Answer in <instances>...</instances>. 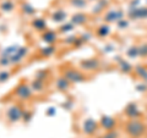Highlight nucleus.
<instances>
[{"label": "nucleus", "mask_w": 147, "mask_h": 138, "mask_svg": "<svg viewBox=\"0 0 147 138\" xmlns=\"http://www.w3.org/2000/svg\"><path fill=\"white\" fill-rule=\"evenodd\" d=\"M126 131L130 136L139 137L141 133H144L145 131V125L141 123L140 121H131L126 125Z\"/></svg>", "instance_id": "obj_1"}, {"label": "nucleus", "mask_w": 147, "mask_h": 138, "mask_svg": "<svg viewBox=\"0 0 147 138\" xmlns=\"http://www.w3.org/2000/svg\"><path fill=\"white\" fill-rule=\"evenodd\" d=\"M64 77L66 78L69 82H82L85 80V77L81 75L79 71L76 70H66L65 73H64Z\"/></svg>", "instance_id": "obj_2"}, {"label": "nucleus", "mask_w": 147, "mask_h": 138, "mask_svg": "<svg viewBox=\"0 0 147 138\" xmlns=\"http://www.w3.org/2000/svg\"><path fill=\"white\" fill-rule=\"evenodd\" d=\"M22 116V110L20 109V107H17V105H13L7 111V119L10 120L11 122H15L17 120H20V117Z\"/></svg>", "instance_id": "obj_3"}, {"label": "nucleus", "mask_w": 147, "mask_h": 138, "mask_svg": "<svg viewBox=\"0 0 147 138\" xmlns=\"http://www.w3.org/2000/svg\"><path fill=\"white\" fill-rule=\"evenodd\" d=\"M15 93H16V95L18 96L20 99H28L30 96H31V88L28 86H26V84H20L16 88V90H15Z\"/></svg>", "instance_id": "obj_4"}, {"label": "nucleus", "mask_w": 147, "mask_h": 138, "mask_svg": "<svg viewBox=\"0 0 147 138\" xmlns=\"http://www.w3.org/2000/svg\"><path fill=\"white\" fill-rule=\"evenodd\" d=\"M129 15L132 18H146L147 17V7H132Z\"/></svg>", "instance_id": "obj_5"}, {"label": "nucleus", "mask_w": 147, "mask_h": 138, "mask_svg": "<svg viewBox=\"0 0 147 138\" xmlns=\"http://www.w3.org/2000/svg\"><path fill=\"white\" fill-rule=\"evenodd\" d=\"M26 53H27V48L25 47H21V48H18L17 49V52L12 55V56H10V62H12V64H17V62H20L21 60H22V58L26 55Z\"/></svg>", "instance_id": "obj_6"}, {"label": "nucleus", "mask_w": 147, "mask_h": 138, "mask_svg": "<svg viewBox=\"0 0 147 138\" xmlns=\"http://www.w3.org/2000/svg\"><path fill=\"white\" fill-rule=\"evenodd\" d=\"M124 13L118 10H110L107 15H105V21L107 22H113V21H119L121 20Z\"/></svg>", "instance_id": "obj_7"}, {"label": "nucleus", "mask_w": 147, "mask_h": 138, "mask_svg": "<svg viewBox=\"0 0 147 138\" xmlns=\"http://www.w3.org/2000/svg\"><path fill=\"white\" fill-rule=\"evenodd\" d=\"M99 62L96 60V59H88V60H85L82 61L81 66L85 68V70H96V68L98 67Z\"/></svg>", "instance_id": "obj_8"}, {"label": "nucleus", "mask_w": 147, "mask_h": 138, "mask_svg": "<svg viewBox=\"0 0 147 138\" xmlns=\"http://www.w3.org/2000/svg\"><path fill=\"white\" fill-rule=\"evenodd\" d=\"M96 128H97V123H96V121H93L92 119H88V120H86L84 122V131L86 133H93L96 131Z\"/></svg>", "instance_id": "obj_9"}, {"label": "nucleus", "mask_w": 147, "mask_h": 138, "mask_svg": "<svg viewBox=\"0 0 147 138\" xmlns=\"http://www.w3.org/2000/svg\"><path fill=\"white\" fill-rule=\"evenodd\" d=\"M125 113H126L127 116L131 117V119H136L140 115L139 108H137L135 104H130V105H129V107L126 108V110H125Z\"/></svg>", "instance_id": "obj_10"}, {"label": "nucleus", "mask_w": 147, "mask_h": 138, "mask_svg": "<svg viewBox=\"0 0 147 138\" xmlns=\"http://www.w3.org/2000/svg\"><path fill=\"white\" fill-rule=\"evenodd\" d=\"M87 20V16L85 15V13H82V12H77L75 13V15L72 16L71 18V22L74 25H82V23H85Z\"/></svg>", "instance_id": "obj_11"}, {"label": "nucleus", "mask_w": 147, "mask_h": 138, "mask_svg": "<svg viewBox=\"0 0 147 138\" xmlns=\"http://www.w3.org/2000/svg\"><path fill=\"white\" fill-rule=\"evenodd\" d=\"M102 126L104 128H107V130H110V128H113L115 126V120L110 116H103L102 117Z\"/></svg>", "instance_id": "obj_12"}, {"label": "nucleus", "mask_w": 147, "mask_h": 138, "mask_svg": "<svg viewBox=\"0 0 147 138\" xmlns=\"http://www.w3.org/2000/svg\"><path fill=\"white\" fill-rule=\"evenodd\" d=\"M52 18H53V21H55V22H63L66 18V13L64 12L61 9H59V10H55L53 12Z\"/></svg>", "instance_id": "obj_13"}, {"label": "nucleus", "mask_w": 147, "mask_h": 138, "mask_svg": "<svg viewBox=\"0 0 147 138\" xmlns=\"http://www.w3.org/2000/svg\"><path fill=\"white\" fill-rule=\"evenodd\" d=\"M13 7H15V4H13L12 0H4V1L0 4V9H1L3 11H6V12L12 11Z\"/></svg>", "instance_id": "obj_14"}, {"label": "nucleus", "mask_w": 147, "mask_h": 138, "mask_svg": "<svg viewBox=\"0 0 147 138\" xmlns=\"http://www.w3.org/2000/svg\"><path fill=\"white\" fill-rule=\"evenodd\" d=\"M43 40L44 42H47V43H54L55 40H57V34L54 33V32H52V31H47L45 33L43 34Z\"/></svg>", "instance_id": "obj_15"}, {"label": "nucleus", "mask_w": 147, "mask_h": 138, "mask_svg": "<svg viewBox=\"0 0 147 138\" xmlns=\"http://www.w3.org/2000/svg\"><path fill=\"white\" fill-rule=\"evenodd\" d=\"M69 84H70V82H69L65 77H60L57 81V87L60 90H66L69 88Z\"/></svg>", "instance_id": "obj_16"}, {"label": "nucleus", "mask_w": 147, "mask_h": 138, "mask_svg": "<svg viewBox=\"0 0 147 138\" xmlns=\"http://www.w3.org/2000/svg\"><path fill=\"white\" fill-rule=\"evenodd\" d=\"M32 25H33V27L37 29V31H44L45 28V21L43 20V18H36V20L32 22Z\"/></svg>", "instance_id": "obj_17"}, {"label": "nucleus", "mask_w": 147, "mask_h": 138, "mask_svg": "<svg viewBox=\"0 0 147 138\" xmlns=\"http://www.w3.org/2000/svg\"><path fill=\"white\" fill-rule=\"evenodd\" d=\"M22 11H24L26 15H33V13L36 12L34 7L32 6L31 4H28V3H24V4H22Z\"/></svg>", "instance_id": "obj_18"}, {"label": "nucleus", "mask_w": 147, "mask_h": 138, "mask_svg": "<svg viewBox=\"0 0 147 138\" xmlns=\"http://www.w3.org/2000/svg\"><path fill=\"white\" fill-rule=\"evenodd\" d=\"M97 1H98V4H97V5H96L94 10H93V12H94V13H98V12H100V11H102L105 6L108 5V3H109L108 0H97Z\"/></svg>", "instance_id": "obj_19"}, {"label": "nucleus", "mask_w": 147, "mask_h": 138, "mask_svg": "<svg viewBox=\"0 0 147 138\" xmlns=\"http://www.w3.org/2000/svg\"><path fill=\"white\" fill-rule=\"evenodd\" d=\"M87 1H88V0H70V4L74 7L82 9L87 5Z\"/></svg>", "instance_id": "obj_20"}, {"label": "nucleus", "mask_w": 147, "mask_h": 138, "mask_svg": "<svg viewBox=\"0 0 147 138\" xmlns=\"http://www.w3.org/2000/svg\"><path fill=\"white\" fill-rule=\"evenodd\" d=\"M32 89L33 90H42L43 89V82L40 80H36L32 83Z\"/></svg>", "instance_id": "obj_21"}, {"label": "nucleus", "mask_w": 147, "mask_h": 138, "mask_svg": "<svg viewBox=\"0 0 147 138\" xmlns=\"http://www.w3.org/2000/svg\"><path fill=\"white\" fill-rule=\"evenodd\" d=\"M109 27L108 26H100L98 28V36L99 37H105L108 33H109Z\"/></svg>", "instance_id": "obj_22"}, {"label": "nucleus", "mask_w": 147, "mask_h": 138, "mask_svg": "<svg viewBox=\"0 0 147 138\" xmlns=\"http://www.w3.org/2000/svg\"><path fill=\"white\" fill-rule=\"evenodd\" d=\"M136 72L139 73L140 77H142V80H147V70L145 67H141V66L136 67Z\"/></svg>", "instance_id": "obj_23"}, {"label": "nucleus", "mask_w": 147, "mask_h": 138, "mask_svg": "<svg viewBox=\"0 0 147 138\" xmlns=\"http://www.w3.org/2000/svg\"><path fill=\"white\" fill-rule=\"evenodd\" d=\"M120 67H121V71L123 72H130L132 70V67H131L130 64L126 62V61H124V60L120 62Z\"/></svg>", "instance_id": "obj_24"}, {"label": "nucleus", "mask_w": 147, "mask_h": 138, "mask_svg": "<svg viewBox=\"0 0 147 138\" xmlns=\"http://www.w3.org/2000/svg\"><path fill=\"white\" fill-rule=\"evenodd\" d=\"M54 52H55V48L54 47H48V48H43L42 54L44 55V56H49V55H52Z\"/></svg>", "instance_id": "obj_25"}, {"label": "nucleus", "mask_w": 147, "mask_h": 138, "mask_svg": "<svg viewBox=\"0 0 147 138\" xmlns=\"http://www.w3.org/2000/svg\"><path fill=\"white\" fill-rule=\"evenodd\" d=\"M127 55L129 56H132V58H136V56H139V49L137 48H130L129 49V52H127Z\"/></svg>", "instance_id": "obj_26"}, {"label": "nucleus", "mask_w": 147, "mask_h": 138, "mask_svg": "<svg viewBox=\"0 0 147 138\" xmlns=\"http://www.w3.org/2000/svg\"><path fill=\"white\" fill-rule=\"evenodd\" d=\"M139 55L142 58H146L147 56V44L142 45V47L139 48Z\"/></svg>", "instance_id": "obj_27"}, {"label": "nucleus", "mask_w": 147, "mask_h": 138, "mask_svg": "<svg viewBox=\"0 0 147 138\" xmlns=\"http://www.w3.org/2000/svg\"><path fill=\"white\" fill-rule=\"evenodd\" d=\"M74 26H75V25H74L72 22H71V23H65L64 26H61L60 29H61V32H69V31L74 29Z\"/></svg>", "instance_id": "obj_28"}, {"label": "nucleus", "mask_w": 147, "mask_h": 138, "mask_svg": "<svg viewBox=\"0 0 147 138\" xmlns=\"http://www.w3.org/2000/svg\"><path fill=\"white\" fill-rule=\"evenodd\" d=\"M9 77H10V73H9L7 71H3V72H0V82L6 81Z\"/></svg>", "instance_id": "obj_29"}, {"label": "nucleus", "mask_w": 147, "mask_h": 138, "mask_svg": "<svg viewBox=\"0 0 147 138\" xmlns=\"http://www.w3.org/2000/svg\"><path fill=\"white\" fill-rule=\"evenodd\" d=\"M127 25H129V22L127 21H125V20H119V27H123V28H125V27H127Z\"/></svg>", "instance_id": "obj_30"}, {"label": "nucleus", "mask_w": 147, "mask_h": 138, "mask_svg": "<svg viewBox=\"0 0 147 138\" xmlns=\"http://www.w3.org/2000/svg\"><path fill=\"white\" fill-rule=\"evenodd\" d=\"M139 4H140V0H134V1H131V6L132 7H136Z\"/></svg>", "instance_id": "obj_31"}, {"label": "nucleus", "mask_w": 147, "mask_h": 138, "mask_svg": "<svg viewBox=\"0 0 147 138\" xmlns=\"http://www.w3.org/2000/svg\"><path fill=\"white\" fill-rule=\"evenodd\" d=\"M53 114H55V109H54V108H52L50 110H48V115H53Z\"/></svg>", "instance_id": "obj_32"}, {"label": "nucleus", "mask_w": 147, "mask_h": 138, "mask_svg": "<svg viewBox=\"0 0 147 138\" xmlns=\"http://www.w3.org/2000/svg\"><path fill=\"white\" fill-rule=\"evenodd\" d=\"M139 90H146V87L145 86H139Z\"/></svg>", "instance_id": "obj_33"}, {"label": "nucleus", "mask_w": 147, "mask_h": 138, "mask_svg": "<svg viewBox=\"0 0 147 138\" xmlns=\"http://www.w3.org/2000/svg\"><path fill=\"white\" fill-rule=\"evenodd\" d=\"M91 1H97V0H91Z\"/></svg>", "instance_id": "obj_34"}]
</instances>
